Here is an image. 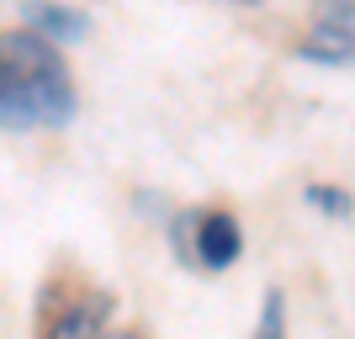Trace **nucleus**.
<instances>
[{"label":"nucleus","instance_id":"f257e3e1","mask_svg":"<svg viewBox=\"0 0 355 339\" xmlns=\"http://www.w3.org/2000/svg\"><path fill=\"white\" fill-rule=\"evenodd\" d=\"M74 117V85L59 59V43L43 32H6L0 37V128H64Z\"/></svg>","mask_w":355,"mask_h":339},{"label":"nucleus","instance_id":"f03ea898","mask_svg":"<svg viewBox=\"0 0 355 339\" xmlns=\"http://www.w3.org/2000/svg\"><path fill=\"white\" fill-rule=\"evenodd\" d=\"M308 64H355V0H334L297 48Z\"/></svg>","mask_w":355,"mask_h":339},{"label":"nucleus","instance_id":"7ed1b4c3","mask_svg":"<svg viewBox=\"0 0 355 339\" xmlns=\"http://www.w3.org/2000/svg\"><path fill=\"white\" fill-rule=\"evenodd\" d=\"M239 250H244V234H239L234 212H196V238L186 250V260H196L207 270H228L239 260Z\"/></svg>","mask_w":355,"mask_h":339},{"label":"nucleus","instance_id":"20e7f679","mask_svg":"<svg viewBox=\"0 0 355 339\" xmlns=\"http://www.w3.org/2000/svg\"><path fill=\"white\" fill-rule=\"evenodd\" d=\"M101 324H106V297H80L48 318L43 339H101Z\"/></svg>","mask_w":355,"mask_h":339},{"label":"nucleus","instance_id":"39448f33","mask_svg":"<svg viewBox=\"0 0 355 339\" xmlns=\"http://www.w3.org/2000/svg\"><path fill=\"white\" fill-rule=\"evenodd\" d=\"M21 21H27L32 32H43L48 43H80L90 32V21L80 11H64L53 0H27V6H21Z\"/></svg>","mask_w":355,"mask_h":339},{"label":"nucleus","instance_id":"423d86ee","mask_svg":"<svg viewBox=\"0 0 355 339\" xmlns=\"http://www.w3.org/2000/svg\"><path fill=\"white\" fill-rule=\"evenodd\" d=\"M250 339H286V302L282 292H266V308H260V324Z\"/></svg>","mask_w":355,"mask_h":339},{"label":"nucleus","instance_id":"0eeeda50","mask_svg":"<svg viewBox=\"0 0 355 339\" xmlns=\"http://www.w3.org/2000/svg\"><path fill=\"white\" fill-rule=\"evenodd\" d=\"M308 202L313 207H324L329 218H350V191H340V186H308Z\"/></svg>","mask_w":355,"mask_h":339},{"label":"nucleus","instance_id":"6e6552de","mask_svg":"<svg viewBox=\"0 0 355 339\" xmlns=\"http://www.w3.org/2000/svg\"><path fill=\"white\" fill-rule=\"evenodd\" d=\"M101 339H144L138 329H122V334H101Z\"/></svg>","mask_w":355,"mask_h":339},{"label":"nucleus","instance_id":"1a4fd4ad","mask_svg":"<svg viewBox=\"0 0 355 339\" xmlns=\"http://www.w3.org/2000/svg\"><path fill=\"white\" fill-rule=\"evenodd\" d=\"M234 6H266V0H234Z\"/></svg>","mask_w":355,"mask_h":339}]
</instances>
